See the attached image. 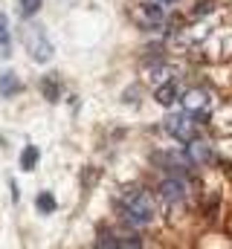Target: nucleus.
Instances as JSON below:
<instances>
[{
    "mask_svg": "<svg viewBox=\"0 0 232 249\" xmlns=\"http://www.w3.org/2000/svg\"><path fill=\"white\" fill-rule=\"evenodd\" d=\"M38 9H41V0H20V15L23 18H32Z\"/></svg>",
    "mask_w": 232,
    "mask_h": 249,
    "instance_id": "obj_12",
    "label": "nucleus"
},
{
    "mask_svg": "<svg viewBox=\"0 0 232 249\" xmlns=\"http://www.w3.org/2000/svg\"><path fill=\"white\" fill-rule=\"evenodd\" d=\"M186 157H189V162L194 165V162H206L209 157H212V151L203 145V142H197V139H192V142H186Z\"/></svg>",
    "mask_w": 232,
    "mask_h": 249,
    "instance_id": "obj_8",
    "label": "nucleus"
},
{
    "mask_svg": "<svg viewBox=\"0 0 232 249\" xmlns=\"http://www.w3.org/2000/svg\"><path fill=\"white\" fill-rule=\"evenodd\" d=\"M18 75L15 72H0V96H15L18 93Z\"/></svg>",
    "mask_w": 232,
    "mask_h": 249,
    "instance_id": "obj_9",
    "label": "nucleus"
},
{
    "mask_svg": "<svg viewBox=\"0 0 232 249\" xmlns=\"http://www.w3.org/2000/svg\"><path fill=\"white\" fill-rule=\"evenodd\" d=\"M35 165H38V148L35 145H26L23 154H20V168L23 171H32Z\"/></svg>",
    "mask_w": 232,
    "mask_h": 249,
    "instance_id": "obj_10",
    "label": "nucleus"
},
{
    "mask_svg": "<svg viewBox=\"0 0 232 249\" xmlns=\"http://www.w3.org/2000/svg\"><path fill=\"white\" fill-rule=\"evenodd\" d=\"M119 212H122V220L134 229L148 226L154 220V203L142 188H128L119 200Z\"/></svg>",
    "mask_w": 232,
    "mask_h": 249,
    "instance_id": "obj_1",
    "label": "nucleus"
},
{
    "mask_svg": "<svg viewBox=\"0 0 232 249\" xmlns=\"http://www.w3.org/2000/svg\"><path fill=\"white\" fill-rule=\"evenodd\" d=\"M0 47L3 50L9 47V23H6V15H0Z\"/></svg>",
    "mask_w": 232,
    "mask_h": 249,
    "instance_id": "obj_13",
    "label": "nucleus"
},
{
    "mask_svg": "<svg viewBox=\"0 0 232 249\" xmlns=\"http://www.w3.org/2000/svg\"><path fill=\"white\" fill-rule=\"evenodd\" d=\"M183 105H186V110L194 113L197 119H206V113H209V96H206L203 90H189V93L183 96Z\"/></svg>",
    "mask_w": 232,
    "mask_h": 249,
    "instance_id": "obj_5",
    "label": "nucleus"
},
{
    "mask_svg": "<svg viewBox=\"0 0 232 249\" xmlns=\"http://www.w3.org/2000/svg\"><path fill=\"white\" fill-rule=\"evenodd\" d=\"M136 20H139L145 29H163V26L169 23V9H166L163 0H145V3H139V9H136Z\"/></svg>",
    "mask_w": 232,
    "mask_h": 249,
    "instance_id": "obj_3",
    "label": "nucleus"
},
{
    "mask_svg": "<svg viewBox=\"0 0 232 249\" xmlns=\"http://www.w3.org/2000/svg\"><path fill=\"white\" fill-rule=\"evenodd\" d=\"M186 194H189V186L180 177H169V180L160 183V197L166 203H180V200H186Z\"/></svg>",
    "mask_w": 232,
    "mask_h": 249,
    "instance_id": "obj_4",
    "label": "nucleus"
},
{
    "mask_svg": "<svg viewBox=\"0 0 232 249\" xmlns=\"http://www.w3.org/2000/svg\"><path fill=\"white\" fill-rule=\"evenodd\" d=\"M41 87H44V93H47V96H50L53 102H56V99H58V87H56V81H44Z\"/></svg>",
    "mask_w": 232,
    "mask_h": 249,
    "instance_id": "obj_14",
    "label": "nucleus"
},
{
    "mask_svg": "<svg viewBox=\"0 0 232 249\" xmlns=\"http://www.w3.org/2000/svg\"><path fill=\"white\" fill-rule=\"evenodd\" d=\"M157 102L160 105H174V102H180V84L177 81H166V84H160L157 87Z\"/></svg>",
    "mask_w": 232,
    "mask_h": 249,
    "instance_id": "obj_7",
    "label": "nucleus"
},
{
    "mask_svg": "<svg viewBox=\"0 0 232 249\" xmlns=\"http://www.w3.org/2000/svg\"><path fill=\"white\" fill-rule=\"evenodd\" d=\"M197 116L194 113H189V110H183V113H174L166 119V133L174 136L177 142H192V139H197Z\"/></svg>",
    "mask_w": 232,
    "mask_h": 249,
    "instance_id": "obj_2",
    "label": "nucleus"
},
{
    "mask_svg": "<svg viewBox=\"0 0 232 249\" xmlns=\"http://www.w3.org/2000/svg\"><path fill=\"white\" fill-rule=\"evenodd\" d=\"M35 206H38V212H44V214H47V212H53V209H56V197L44 191V194H38V200H35Z\"/></svg>",
    "mask_w": 232,
    "mask_h": 249,
    "instance_id": "obj_11",
    "label": "nucleus"
},
{
    "mask_svg": "<svg viewBox=\"0 0 232 249\" xmlns=\"http://www.w3.org/2000/svg\"><path fill=\"white\" fill-rule=\"evenodd\" d=\"M29 50H32V58H35V61H47V58L53 55V47H50V41H47L41 32H32Z\"/></svg>",
    "mask_w": 232,
    "mask_h": 249,
    "instance_id": "obj_6",
    "label": "nucleus"
}]
</instances>
